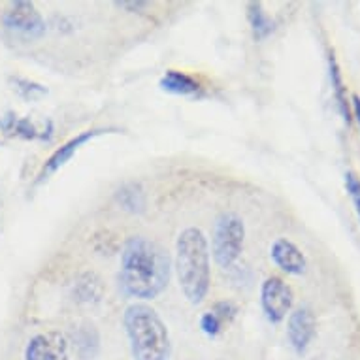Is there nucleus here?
Returning a JSON list of instances; mask_svg holds the SVG:
<instances>
[{
    "label": "nucleus",
    "instance_id": "f8f14e48",
    "mask_svg": "<svg viewBox=\"0 0 360 360\" xmlns=\"http://www.w3.org/2000/svg\"><path fill=\"white\" fill-rule=\"evenodd\" d=\"M159 87L168 93V95L176 96H198L202 91L200 82L193 77L187 72L181 70H168L165 76L160 77Z\"/></svg>",
    "mask_w": 360,
    "mask_h": 360
},
{
    "label": "nucleus",
    "instance_id": "0eeeda50",
    "mask_svg": "<svg viewBox=\"0 0 360 360\" xmlns=\"http://www.w3.org/2000/svg\"><path fill=\"white\" fill-rule=\"evenodd\" d=\"M25 360H70V342L59 330L40 332L27 343Z\"/></svg>",
    "mask_w": 360,
    "mask_h": 360
},
{
    "label": "nucleus",
    "instance_id": "4468645a",
    "mask_svg": "<svg viewBox=\"0 0 360 360\" xmlns=\"http://www.w3.org/2000/svg\"><path fill=\"white\" fill-rule=\"evenodd\" d=\"M328 72H330V83H332V93H334V98L338 102V110L342 113L345 124L353 123V112H351V101L347 98V87L343 83L342 70H340V65H338L334 53L328 55Z\"/></svg>",
    "mask_w": 360,
    "mask_h": 360
},
{
    "label": "nucleus",
    "instance_id": "ddd939ff",
    "mask_svg": "<svg viewBox=\"0 0 360 360\" xmlns=\"http://www.w3.org/2000/svg\"><path fill=\"white\" fill-rule=\"evenodd\" d=\"M72 292H74V300L82 304H96L104 295V285L95 272H82L74 279Z\"/></svg>",
    "mask_w": 360,
    "mask_h": 360
},
{
    "label": "nucleus",
    "instance_id": "7ed1b4c3",
    "mask_svg": "<svg viewBox=\"0 0 360 360\" xmlns=\"http://www.w3.org/2000/svg\"><path fill=\"white\" fill-rule=\"evenodd\" d=\"M123 325L134 360H168L172 340L168 326L153 307L136 302L124 309Z\"/></svg>",
    "mask_w": 360,
    "mask_h": 360
},
{
    "label": "nucleus",
    "instance_id": "39448f33",
    "mask_svg": "<svg viewBox=\"0 0 360 360\" xmlns=\"http://www.w3.org/2000/svg\"><path fill=\"white\" fill-rule=\"evenodd\" d=\"M2 23L10 32L32 38V40L46 34V21L41 18V13L36 10L32 2H27V0L12 2L2 15Z\"/></svg>",
    "mask_w": 360,
    "mask_h": 360
},
{
    "label": "nucleus",
    "instance_id": "9b49d317",
    "mask_svg": "<svg viewBox=\"0 0 360 360\" xmlns=\"http://www.w3.org/2000/svg\"><path fill=\"white\" fill-rule=\"evenodd\" d=\"M0 129L8 136H18L23 140H51L53 134V129L40 130L30 117H18L12 112L0 119Z\"/></svg>",
    "mask_w": 360,
    "mask_h": 360
},
{
    "label": "nucleus",
    "instance_id": "1a4fd4ad",
    "mask_svg": "<svg viewBox=\"0 0 360 360\" xmlns=\"http://www.w3.org/2000/svg\"><path fill=\"white\" fill-rule=\"evenodd\" d=\"M315 334H317V321L309 307H298L290 313L287 323V338L296 353H306Z\"/></svg>",
    "mask_w": 360,
    "mask_h": 360
},
{
    "label": "nucleus",
    "instance_id": "aec40b11",
    "mask_svg": "<svg viewBox=\"0 0 360 360\" xmlns=\"http://www.w3.org/2000/svg\"><path fill=\"white\" fill-rule=\"evenodd\" d=\"M345 189H347L351 200H353L354 212L359 215L360 221V177L354 172H347L345 174Z\"/></svg>",
    "mask_w": 360,
    "mask_h": 360
},
{
    "label": "nucleus",
    "instance_id": "9d476101",
    "mask_svg": "<svg viewBox=\"0 0 360 360\" xmlns=\"http://www.w3.org/2000/svg\"><path fill=\"white\" fill-rule=\"evenodd\" d=\"M270 257L279 270L289 276H302L306 272L307 260L300 248L287 238H278L270 248Z\"/></svg>",
    "mask_w": 360,
    "mask_h": 360
},
{
    "label": "nucleus",
    "instance_id": "f03ea898",
    "mask_svg": "<svg viewBox=\"0 0 360 360\" xmlns=\"http://www.w3.org/2000/svg\"><path fill=\"white\" fill-rule=\"evenodd\" d=\"M176 272L181 292L191 304H200L212 283V253L206 234L187 226L176 242Z\"/></svg>",
    "mask_w": 360,
    "mask_h": 360
},
{
    "label": "nucleus",
    "instance_id": "f257e3e1",
    "mask_svg": "<svg viewBox=\"0 0 360 360\" xmlns=\"http://www.w3.org/2000/svg\"><path fill=\"white\" fill-rule=\"evenodd\" d=\"M170 272V257L162 245L146 236H132L124 242L119 285L127 296L153 300L168 287Z\"/></svg>",
    "mask_w": 360,
    "mask_h": 360
},
{
    "label": "nucleus",
    "instance_id": "dca6fc26",
    "mask_svg": "<svg viewBox=\"0 0 360 360\" xmlns=\"http://www.w3.org/2000/svg\"><path fill=\"white\" fill-rule=\"evenodd\" d=\"M248 18L257 40H264L266 36L274 30V21L268 18V13L264 12V8H262V4H259V2H251V4H249Z\"/></svg>",
    "mask_w": 360,
    "mask_h": 360
},
{
    "label": "nucleus",
    "instance_id": "a211bd4d",
    "mask_svg": "<svg viewBox=\"0 0 360 360\" xmlns=\"http://www.w3.org/2000/svg\"><path fill=\"white\" fill-rule=\"evenodd\" d=\"M76 349L83 356H93L98 349V334L95 326H82L76 336Z\"/></svg>",
    "mask_w": 360,
    "mask_h": 360
},
{
    "label": "nucleus",
    "instance_id": "5701e85b",
    "mask_svg": "<svg viewBox=\"0 0 360 360\" xmlns=\"http://www.w3.org/2000/svg\"><path fill=\"white\" fill-rule=\"evenodd\" d=\"M351 112H353V117L356 119V123L360 127V96L353 95L351 96Z\"/></svg>",
    "mask_w": 360,
    "mask_h": 360
},
{
    "label": "nucleus",
    "instance_id": "2eb2a0df",
    "mask_svg": "<svg viewBox=\"0 0 360 360\" xmlns=\"http://www.w3.org/2000/svg\"><path fill=\"white\" fill-rule=\"evenodd\" d=\"M119 206L123 207L124 212L130 213H142L146 210L148 198H146V191L140 184H127L115 193Z\"/></svg>",
    "mask_w": 360,
    "mask_h": 360
},
{
    "label": "nucleus",
    "instance_id": "6e6552de",
    "mask_svg": "<svg viewBox=\"0 0 360 360\" xmlns=\"http://www.w3.org/2000/svg\"><path fill=\"white\" fill-rule=\"evenodd\" d=\"M104 132H112V129H91V130H83V132H79L77 136L70 138L68 142L65 143V146H60L59 149H55L53 155L49 157L48 160H46V165L41 166L40 174H38V179H36V184H41V181H46V179H49V177L53 176L55 172L59 170V168H63V166L68 162V160L74 157V155L79 151V149L85 146L87 142H91L93 138L101 136V134H104Z\"/></svg>",
    "mask_w": 360,
    "mask_h": 360
},
{
    "label": "nucleus",
    "instance_id": "6ab92c4d",
    "mask_svg": "<svg viewBox=\"0 0 360 360\" xmlns=\"http://www.w3.org/2000/svg\"><path fill=\"white\" fill-rule=\"evenodd\" d=\"M223 321L219 319L217 315L210 309V311H206L204 315L200 317V328L202 332L206 334V336L210 338H215L221 334V330H223Z\"/></svg>",
    "mask_w": 360,
    "mask_h": 360
},
{
    "label": "nucleus",
    "instance_id": "4be33fe9",
    "mask_svg": "<svg viewBox=\"0 0 360 360\" xmlns=\"http://www.w3.org/2000/svg\"><path fill=\"white\" fill-rule=\"evenodd\" d=\"M115 6L119 8H129V10H142V8L148 6V2H129V0H123V2H115Z\"/></svg>",
    "mask_w": 360,
    "mask_h": 360
},
{
    "label": "nucleus",
    "instance_id": "423d86ee",
    "mask_svg": "<svg viewBox=\"0 0 360 360\" xmlns=\"http://www.w3.org/2000/svg\"><path fill=\"white\" fill-rule=\"evenodd\" d=\"M292 302H295L292 289L278 276L266 278L264 283L260 285V306H262L266 319L274 325H278L287 317Z\"/></svg>",
    "mask_w": 360,
    "mask_h": 360
},
{
    "label": "nucleus",
    "instance_id": "f3484780",
    "mask_svg": "<svg viewBox=\"0 0 360 360\" xmlns=\"http://www.w3.org/2000/svg\"><path fill=\"white\" fill-rule=\"evenodd\" d=\"M13 83V91L18 93L23 101H30L34 102L41 96L48 95V89L40 85V83L30 82V79H25V77H12Z\"/></svg>",
    "mask_w": 360,
    "mask_h": 360
},
{
    "label": "nucleus",
    "instance_id": "20e7f679",
    "mask_svg": "<svg viewBox=\"0 0 360 360\" xmlns=\"http://www.w3.org/2000/svg\"><path fill=\"white\" fill-rule=\"evenodd\" d=\"M245 224L234 212H223L215 219L212 234V257L223 270H231L243 253Z\"/></svg>",
    "mask_w": 360,
    "mask_h": 360
},
{
    "label": "nucleus",
    "instance_id": "412c9836",
    "mask_svg": "<svg viewBox=\"0 0 360 360\" xmlns=\"http://www.w3.org/2000/svg\"><path fill=\"white\" fill-rule=\"evenodd\" d=\"M212 311L215 313V315H217L219 319L223 321V323H231V321L238 315V307L234 302L223 300V302H217V304L213 306Z\"/></svg>",
    "mask_w": 360,
    "mask_h": 360
}]
</instances>
